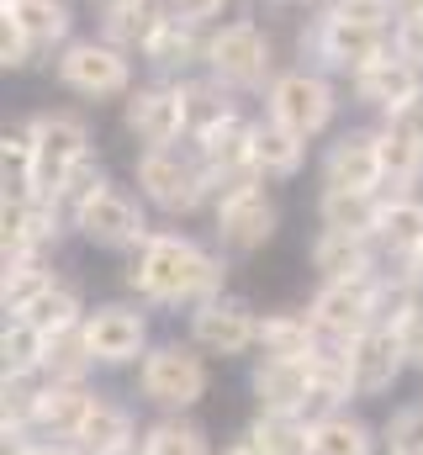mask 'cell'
Masks as SVG:
<instances>
[{
  "instance_id": "277c9868",
  "label": "cell",
  "mask_w": 423,
  "mask_h": 455,
  "mask_svg": "<svg viewBox=\"0 0 423 455\" xmlns=\"http://www.w3.org/2000/svg\"><path fill=\"white\" fill-rule=\"evenodd\" d=\"M207 75L222 80L227 91H259L265 96L275 80V48H270L265 27L249 16L217 21L207 32Z\"/></svg>"
},
{
  "instance_id": "8fae6325",
  "label": "cell",
  "mask_w": 423,
  "mask_h": 455,
  "mask_svg": "<svg viewBox=\"0 0 423 455\" xmlns=\"http://www.w3.org/2000/svg\"><path fill=\"white\" fill-rule=\"evenodd\" d=\"M323 344H355L365 329L381 323L376 307V275H355V281H323L307 302Z\"/></svg>"
},
{
  "instance_id": "44dd1931",
  "label": "cell",
  "mask_w": 423,
  "mask_h": 455,
  "mask_svg": "<svg viewBox=\"0 0 423 455\" xmlns=\"http://www.w3.org/2000/svg\"><path fill=\"white\" fill-rule=\"evenodd\" d=\"M101 392H91L85 381H43L37 392V413H32V435L43 440H75L85 413L96 408Z\"/></svg>"
},
{
  "instance_id": "52a82bcc",
  "label": "cell",
  "mask_w": 423,
  "mask_h": 455,
  "mask_svg": "<svg viewBox=\"0 0 423 455\" xmlns=\"http://www.w3.org/2000/svg\"><path fill=\"white\" fill-rule=\"evenodd\" d=\"M212 223H217L222 254H259L281 228V207L265 191V180H243V186H227L212 196Z\"/></svg>"
},
{
  "instance_id": "8d00e7d4",
  "label": "cell",
  "mask_w": 423,
  "mask_h": 455,
  "mask_svg": "<svg viewBox=\"0 0 423 455\" xmlns=\"http://www.w3.org/2000/svg\"><path fill=\"white\" fill-rule=\"evenodd\" d=\"M48 281H53L48 254H11V259H5V281H0V302H5V313H21Z\"/></svg>"
},
{
  "instance_id": "1f68e13d",
  "label": "cell",
  "mask_w": 423,
  "mask_h": 455,
  "mask_svg": "<svg viewBox=\"0 0 423 455\" xmlns=\"http://www.w3.org/2000/svg\"><path fill=\"white\" fill-rule=\"evenodd\" d=\"M381 191H317V223L333 228V233H360V238H376L381 223Z\"/></svg>"
},
{
  "instance_id": "5bb4252c",
  "label": "cell",
  "mask_w": 423,
  "mask_h": 455,
  "mask_svg": "<svg viewBox=\"0 0 423 455\" xmlns=\"http://www.w3.org/2000/svg\"><path fill=\"white\" fill-rule=\"evenodd\" d=\"M85 339L101 371H127L138 365L148 349H154V329H148V313L132 307V302H106L85 318Z\"/></svg>"
},
{
  "instance_id": "9c48e42d",
  "label": "cell",
  "mask_w": 423,
  "mask_h": 455,
  "mask_svg": "<svg viewBox=\"0 0 423 455\" xmlns=\"http://www.w3.org/2000/svg\"><path fill=\"white\" fill-rule=\"evenodd\" d=\"M32 132H37V159H32L27 186L43 202H59L69 170L80 159H91V127H85V116H75V112H37L32 116Z\"/></svg>"
},
{
  "instance_id": "f35d334b",
  "label": "cell",
  "mask_w": 423,
  "mask_h": 455,
  "mask_svg": "<svg viewBox=\"0 0 423 455\" xmlns=\"http://www.w3.org/2000/svg\"><path fill=\"white\" fill-rule=\"evenodd\" d=\"M0 159H5V180H27V175H32V159H37V132H32V116L5 127V138H0Z\"/></svg>"
},
{
  "instance_id": "484cf974",
  "label": "cell",
  "mask_w": 423,
  "mask_h": 455,
  "mask_svg": "<svg viewBox=\"0 0 423 455\" xmlns=\"http://www.w3.org/2000/svg\"><path fill=\"white\" fill-rule=\"evenodd\" d=\"M75 445H80L85 455H116V451H127V445H138V419H132V408L101 392L96 408L85 413Z\"/></svg>"
},
{
  "instance_id": "f1b7e54d",
  "label": "cell",
  "mask_w": 423,
  "mask_h": 455,
  "mask_svg": "<svg viewBox=\"0 0 423 455\" xmlns=\"http://www.w3.org/2000/svg\"><path fill=\"white\" fill-rule=\"evenodd\" d=\"M376 445H381V429H371L360 413L339 408V413H317L313 419L307 455H376Z\"/></svg>"
},
{
  "instance_id": "4316f807",
  "label": "cell",
  "mask_w": 423,
  "mask_h": 455,
  "mask_svg": "<svg viewBox=\"0 0 423 455\" xmlns=\"http://www.w3.org/2000/svg\"><path fill=\"white\" fill-rule=\"evenodd\" d=\"M307 164V138L281 122H254V175L259 180H291Z\"/></svg>"
},
{
  "instance_id": "6da1fadb",
  "label": "cell",
  "mask_w": 423,
  "mask_h": 455,
  "mask_svg": "<svg viewBox=\"0 0 423 455\" xmlns=\"http://www.w3.org/2000/svg\"><path fill=\"white\" fill-rule=\"evenodd\" d=\"M222 281H227L222 254H212L180 228H154L127 259V286L148 307H202L222 297Z\"/></svg>"
},
{
  "instance_id": "d6986e66",
  "label": "cell",
  "mask_w": 423,
  "mask_h": 455,
  "mask_svg": "<svg viewBox=\"0 0 423 455\" xmlns=\"http://www.w3.org/2000/svg\"><path fill=\"white\" fill-rule=\"evenodd\" d=\"M307 360H259L249 371L254 403L265 413H302V419H313V365Z\"/></svg>"
},
{
  "instance_id": "f546056e",
  "label": "cell",
  "mask_w": 423,
  "mask_h": 455,
  "mask_svg": "<svg viewBox=\"0 0 423 455\" xmlns=\"http://www.w3.org/2000/svg\"><path fill=\"white\" fill-rule=\"evenodd\" d=\"M307 365H313V419L360 403V397H355V371H349V349H344V344H317V355Z\"/></svg>"
},
{
  "instance_id": "ffe728a7",
  "label": "cell",
  "mask_w": 423,
  "mask_h": 455,
  "mask_svg": "<svg viewBox=\"0 0 423 455\" xmlns=\"http://www.w3.org/2000/svg\"><path fill=\"white\" fill-rule=\"evenodd\" d=\"M207 32L212 27H196V21L170 16V21L154 32V43L143 48V64L154 69V80L180 85V80H191V69H207Z\"/></svg>"
},
{
  "instance_id": "8992f818",
  "label": "cell",
  "mask_w": 423,
  "mask_h": 455,
  "mask_svg": "<svg viewBox=\"0 0 423 455\" xmlns=\"http://www.w3.org/2000/svg\"><path fill=\"white\" fill-rule=\"evenodd\" d=\"M59 85L85 96V101H111V96H132V53L106 43V37H75L59 48L53 59Z\"/></svg>"
},
{
  "instance_id": "7402d4cb",
  "label": "cell",
  "mask_w": 423,
  "mask_h": 455,
  "mask_svg": "<svg viewBox=\"0 0 423 455\" xmlns=\"http://www.w3.org/2000/svg\"><path fill=\"white\" fill-rule=\"evenodd\" d=\"M376 254H381V243L376 238H360V233H333V228H317L313 249H307V259H313V270L323 281H355V275H376L381 265H376Z\"/></svg>"
},
{
  "instance_id": "3957f363",
  "label": "cell",
  "mask_w": 423,
  "mask_h": 455,
  "mask_svg": "<svg viewBox=\"0 0 423 455\" xmlns=\"http://www.w3.org/2000/svg\"><path fill=\"white\" fill-rule=\"evenodd\" d=\"M212 387L207 355L191 339H159L138 360V392L159 413H191Z\"/></svg>"
},
{
  "instance_id": "60d3db41",
  "label": "cell",
  "mask_w": 423,
  "mask_h": 455,
  "mask_svg": "<svg viewBox=\"0 0 423 455\" xmlns=\"http://www.w3.org/2000/svg\"><path fill=\"white\" fill-rule=\"evenodd\" d=\"M392 48L423 69V16H397V27H392Z\"/></svg>"
},
{
  "instance_id": "30bf717a",
  "label": "cell",
  "mask_w": 423,
  "mask_h": 455,
  "mask_svg": "<svg viewBox=\"0 0 423 455\" xmlns=\"http://www.w3.org/2000/svg\"><path fill=\"white\" fill-rule=\"evenodd\" d=\"M69 228L85 243H96V249H127V254L154 233L148 228V212H143V196H132L127 186H111V180L69 218Z\"/></svg>"
},
{
  "instance_id": "4fadbf2b",
  "label": "cell",
  "mask_w": 423,
  "mask_h": 455,
  "mask_svg": "<svg viewBox=\"0 0 423 455\" xmlns=\"http://www.w3.org/2000/svg\"><path fill=\"white\" fill-rule=\"evenodd\" d=\"M186 334L212 360H243L249 349H259V313L238 297H212L202 307H191Z\"/></svg>"
},
{
  "instance_id": "cb8c5ba5",
  "label": "cell",
  "mask_w": 423,
  "mask_h": 455,
  "mask_svg": "<svg viewBox=\"0 0 423 455\" xmlns=\"http://www.w3.org/2000/svg\"><path fill=\"white\" fill-rule=\"evenodd\" d=\"M170 16H175L170 0H116V5L101 11V37L116 43V48H127V53H143Z\"/></svg>"
},
{
  "instance_id": "ab89813d",
  "label": "cell",
  "mask_w": 423,
  "mask_h": 455,
  "mask_svg": "<svg viewBox=\"0 0 423 455\" xmlns=\"http://www.w3.org/2000/svg\"><path fill=\"white\" fill-rule=\"evenodd\" d=\"M323 11H333L355 27H376V32L397 27V0H323Z\"/></svg>"
},
{
  "instance_id": "83f0119b",
  "label": "cell",
  "mask_w": 423,
  "mask_h": 455,
  "mask_svg": "<svg viewBox=\"0 0 423 455\" xmlns=\"http://www.w3.org/2000/svg\"><path fill=\"white\" fill-rule=\"evenodd\" d=\"M21 318L53 339V334H64V329H80V323L91 318V307H85V297H80V286H75V281L53 275V281H48V286L21 307Z\"/></svg>"
},
{
  "instance_id": "f6af8a7d",
  "label": "cell",
  "mask_w": 423,
  "mask_h": 455,
  "mask_svg": "<svg viewBox=\"0 0 423 455\" xmlns=\"http://www.w3.org/2000/svg\"><path fill=\"white\" fill-rule=\"evenodd\" d=\"M32 59H37V53H32V43L5 21V32H0V64H5V69H27Z\"/></svg>"
},
{
  "instance_id": "7bdbcfd3",
  "label": "cell",
  "mask_w": 423,
  "mask_h": 455,
  "mask_svg": "<svg viewBox=\"0 0 423 455\" xmlns=\"http://www.w3.org/2000/svg\"><path fill=\"white\" fill-rule=\"evenodd\" d=\"M5 455H85L75 440H43V435H27V440H5Z\"/></svg>"
},
{
  "instance_id": "b9f144b4",
  "label": "cell",
  "mask_w": 423,
  "mask_h": 455,
  "mask_svg": "<svg viewBox=\"0 0 423 455\" xmlns=\"http://www.w3.org/2000/svg\"><path fill=\"white\" fill-rule=\"evenodd\" d=\"M392 329H397V339H403V349H408V365L423 371V302L408 313V318H397Z\"/></svg>"
},
{
  "instance_id": "836d02e7",
  "label": "cell",
  "mask_w": 423,
  "mask_h": 455,
  "mask_svg": "<svg viewBox=\"0 0 423 455\" xmlns=\"http://www.w3.org/2000/svg\"><path fill=\"white\" fill-rule=\"evenodd\" d=\"M43 355H48V334L32 329L21 313H5V329H0V365H5V376H43Z\"/></svg>"
},
{
  "instance_id": "603a6c76",
  "label": "cell",
  "mask_w": 423,
  "mask_h": 455,
  "mask_svg": "<svg viewBox=\"0 0 423 455\" xmlns=\"http://www.w3.org/2000/svg\"><path fill=\"white\" fill-rule=\"evenodd\" d=\"M0 16L32 43V53H48V48H64L75 43V11L69 0H0Z\"/></svg>"
},
{
  "instance_id": "816d5d0a",
  "label": "cell",
  "mask_w": 423,
  "mask_h": 455,
  "mask_svg": "<svg viewBox=\"0 0 423 455\" xmlns=\"http://www.w3.org/2000/svg\"><path fill=\"white\" fill-rule=\"evenodd\" d=\"M96 5H101V11H106V5H116V0H96Z\"/></svg>"
},
{
  "instance_id": "2e32d148",
  "label": "cell",
  "mask_w": 423,
  "mask_h": 455,
  "mask_svg": "<svg viewBox=\"0 0 423 455\" xmlns=\"http://www.w3.org/2000/svg\"><path fill=\"white\" fill-rule=\"evenodd\" d=\"M349 91H355V101H360L365 112L397 116L403 107L423 101V69L413 59H403L397 48H387L381 59H371V64L349 80Z\"/></svg>"
},
{
  "instance_id": "e575fe53",
  "label": "cell",
  "mask_w": 423,
  "mask_h": 455,
  "mask_svg": "<svg viewBox=\"0 0 423 455\" xmlns=\"http://www.w3.org/2000/svg\"><path fill=\"white\" fill-rule=\"evenodd\" d=\"M91 371H96V355H91V339H85V323L48 339L43 381H91Z\"/></svg>"
},
{
  "instance_id": "d4e9b609",
  "label": "cell",
  "mask_w": 423,
  "mask_h": 455,
  "mask_svg": "<svg viewBox=\"0 0 423 455\" xmlns=\"http://www.w3.org/2000/svg\"><path fill=\"white\" fill-rule=\"evenodd\" d=\"M317 344H323V334L307 307L302 313L281 307V313L259 318V360H307V355H317Z\"/></svg>"
},
{
  "instance_id": "d590c367",
  "label": "cell",
  "mask_w": 423,
  "mask_h": 455,
  "mask_svg": "<svg viewBox=\"0 0 423 455\" xmlns=\"http://www.w3.org/2000/svg\"><path fill=\"white\" fill-rule=\"evenodd\" d=\"M249 435L259 440L265 455H307V440H313V419L302 413H254L249 419Z\"/></svg>"
},
{
  "instance_id": "ac0fdd59",
  "label": "cell",
  "mask_w": 423,
  "mask_h": 455,
  "mask_svg": "<svg viewBox=\"0 0 423 455\" xmlns=\"http://www.w3.org/2000/svg\"><path fill=\"white\" fill-rule=\"evenodd\" d=\"M344 349H349V371H355V397H387L403 381V371H413L397 329H387V323L365 329L360 339L344 344Z\"/></svg>"
},
{
  "instance_id": "e0dca14e",
  "label": "cell",
  "mask_w": 423,
  "mask_h": 455,
  "mask_svg": "<svg viewBox=\"0 0 423 455\" xmlns=\"http://www.w3.org/2000/svg\"><path fill=\"white\" fill-rule=\"evenodd\" d=\"M323 191H381V143L376 127H349L323 148Z\"/></svg>"
},
{
  "instance_id": "4dcf8cb0",
  "label": "cell",
  "mask_w": 423,
  "mask_h": 455,
  "mask_svg": "<svg viewBox=\"0 0 423 455\" xmlns=\"http://www.w3.org/2000/svg\"><path fill=\"white\" fill-rule=\"evenodd\" d=\"M376 243H381L387 259L423 254V196H387L381 223H376Z\"/></svg>"
},
{
  "instance_id": "bcb514c9",
  "label": "cell",
  "mask_w": 423,
  "mask_h": 455,
  "mask_svg": "<svg viewBox=\"0 0 423 455\" xmlns=\"http://www.w3.org/2000/svg\"><path fill=\"white\" fill-rule=\"evenodd\" d=\"M222 455H265V451H259V440H254L249 429H238V435H233V440L222 445Z\"/></svg>"
},
{
  "instance_id": "74e56055",
  "label": "cell",
  "mask_w": 423,
  "mask_h": 455,
  "mask_svg": "<svg viewBox=\"0 0 423 455\" xmlns=\"http://www.w3.org/2000/svg\"><path fill=\"white\" fill-rule=\"evenodd\" d=\"M381 445L387 455H423V397L392 408V419L381 424Z\"/></svg>"
},
{
  "instance_id": "9a60e30c",
  "label": "cell",
  "mask_w": 423,
  "mask_h": 455,
  "mask_svg": "<svg viewBox=\"0 0 423 455\" xmlns=\"http://www.w3.org/2000/svg\"><path fill=\"white\" fill-rule=\"evenodd\" d=\"M191 148H196V159H202V170H207L212 196L227 191V186L259 180V175H254V122L243 112L222 116V122L207 127L202 138H191Z\"/></svg>"
},
{
  "instance_id": "7c38bea8",
  "label": "cell",
  "mask_w": 423,
  "mask_h": 455,
  "mask_svg": "<svg viewBox=\"0 0 423 455\" xmlns=\"http://www.w3.org/2000/svg\"><path fill=\"white\" fill-rule=\"evenodd\" d=\"M122 127L143 143V148H170V143H191V116H186V91L170 80L138 85L122 101Z\"/></svg>"
},
{
  "instance_id": "ba28073f",
  "label": "cell",
  "mask_w": 423,
  "mask_h": 455,
  "mask_svg": "<svg viewBox=\"0 0 423 455\" xmlns=\"http://www.w3.org/2000/svg\"><path fill=\"white\" fill-rule=\"evenodd\" d=\"M265 116L281 122V127H291V132H302V138H317L339 116V91H333V80L323 69H313V64L286 69L265 91Z\"/></svg>"
},
{
  "instance_id": "5b68a950",
  "label": "cell",
  "mask_w": 423,
  "mask_h": 455,
  "mask_svg": "<svg viewBox=\"0 0 423 455\" xmlns=\"http://www.w3.org/2000/svg\"><path fill=\"white\" fill-rule=\"evenodd\" d=\"M392 48V32H376V27H355L333 11H317L313 21L302 27V59L323 69V75H360L371 59H381Z\"/></svg>"
},
{
  "instance_id": "f907efd6",
  "label": "cell",
  "mask_w": 423,
  "mask_h": 455,
  "mask_svg": "<svg viewBox=\"0 0 423 455\" xmlns=\"http://www.w3.org/2000/svg\"><path fill=\"white\" fill-rule=\"evenodd\" d=\"M116 455H143V440H138V445H127V451H116Z\"/></svg>"
},
{
  "instance_id": "c3c4849f",
  "label": "cell",
  "mask_w": 423,
  "mask_h": 455,
  "mask_svg": "<svg viewBox=\"0 0 423 455\" xmlns=\"http://www.w3.org/2000/svg\"><path fill=\"white\" fill-rule=\"evenodd\" d=\"M397 16H423V0H397Z\"/></svg>"
},
{
  "instance_id": "d6a6232c",
  "label": "cell",
  "mask_w": 423,
  "mask_h": 455,
  "mask_svg": "<svg viewBox=\"0 0 423 455\" xmlns=\"http://www.w3.org/2000/svg\"><path fill=\"white\" fill-rule=\"evenodd\" d=\"M143 455H217V451H212V435L191 413H159L143 429Z\"/></svg>"
},
{
  "instance_id": "ee69618b",
  "label": "cell",
  "mask_w": 423,
  "mask_h": 455,
  "mask_svg": "<svg viewBox=\"0 0 423 455\" xmlns=\"http://www.w3.org/2000/svg\"><path fill=\"white\" fill-rule=\"evenodd\" d=\"M170 11H175L180 21H196V27H217V21H222V11H227V0H170Z\"/></svg>"
},
{
  "instance_id": "7a4b0ae2",
  "label": "cell",
  "mask_w": 423,
  "mask_h": 455,
  "mask_svg": "<svg viewBox=\"0 0 423 455\" xmlns=\"http://www.w3.org/2000/svg\"><path fill=\"white\" fill-rule=\"evenodd\" d=\"M132 186L164 218H191V212H202L212 202V180H207V170H202V159H196V148H180V143H170V148H138Z\"/></svg>"
},
{
  "instance_id": "681fc988",
  "label": "cell",
  "mask_w": 423,
  "mask_h": 455,
  "mask_svg": "<svg viewBox=\"0 0 423 455\" xmlns=\"http://www.w3.org/2000/svg\"><path fill=\"white\" fill-rule=\"evenodd\" d=\"M270 5H286V11H297V5H313V0H270Z\"/></svg>"
},
{
  "instance_id": "7dc6e473",
  "label": "cell",
  "mask_w": 423,
  "mask_h": 455,
  "mask_svg": "<svg viewBox=\"0 0 423 455\" xmlns=\"http://www.w3.org/2000/svg\"><path fill=\"white\" fill-rule=\"evenodd\" d=\"M397 265H408V270H413V281H419V291H423V254H413V259H397Z\"/></svg>"
}]
</instances>
